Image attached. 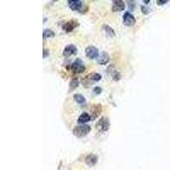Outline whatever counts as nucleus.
Returning a JSON list of instances; mask_svg holds the SVG:
<instances>
[{
	"label": "nucleus",
	"mask_w": 170,
	"mask_h": 170,
	"mask_svg": "<svg viewBox=\"0 0 170 170\" xmlns=\"http://www.w3.org/2000/svg\"><path fill=\"white\" fill-rule=\"evenodd\" d=\"M103 28H104V30H105V32L107 33V36H109V37H111V38H112V37L115 36V32H114V30L111 26L105 25L103 26Z\"/></svg>",
	"instance_id": "a211bd4d"
},
{
	"label": "nucleus",
	"mask_w": 170,
	"mask_h": 170,
	"mask_svg": "<svg viewBox=\"0 0 170 170\" xmlns=\"http://www.w3.org/2000/svg\"><path fill=\"white\" fill-rule=\"evenodd\" d=\"M85 55L86 56L91 59V60H94L95 58H98L99 57V50L95 47V46H88L86 48L85 50Z\"/></svg>",
	"instance_id": "39448f33"
},
{
	"label": "nucleus",
	"mask_w": 170,
	"mask_h": 170,
	"mask_svg": "<svg viewBox=\"0 0 170 170\" xmlns=\"http://www.w3.org/2000/svg\"><path fill=\"white\" fill-rule=\"evenodd\" d=\"M90 131H91V127L86 125V124H83V125L82 124V125H78V126L74 128L73 134L75 135L76 137L82 138V137L86 136Z\"/></svg>",
	"instance_id": "f257e3e1"
},
{
	"label": "nucleus",
	"mask_w": 170,
	"mask_h": 170,
	"mask_svg": "<svg viewBox=\"0 0 170 170\" xmlns=\"http://www.w3.org/2000/svg\"><path fill=\"white\" fill-rule=\"evenodd\" d=\"M113 4L112 7V9L113 12H121L123 10H124L125 9V4L123 1H121V0H116L112 2Z\"/></svg>",
	"instance_id": "9d476101"
},
{
	"label": "nucleus",
	"mask_w": 170,
	"mask_h": 170,
	"mask_svg": "<svg viewBox=\"0 0 170 170\" xmlns=\"http://www.w3.org/2000/svg\"><path fill=\"white\" fill-rule=\"evenodd\" d=\"M90 120H91V116L88 113H87V112H83V113H82L78 117L77 123H80V124H82V123H88V121H90Z\"/></svg>",
	"instance_id": "4468645a"
},
{
	"label": "nucleus",
	"mask_w": 170,
	"mask_h": 170,
	"mask_svg": "<svg viewBox=\"0 0 170 170\" xmlns=\"http://www.w3.org/2000/svg\"><path fill=\"white\" fill-rule=\"evenodd\" d=\"M168 3V0H158L157 1V4H158V5H163L165 4H167Z\"/></svg>",
	"instance_id": "412c9836"
},
{
	"label": "nucleus",
	"mask_w": 170,
	"mask_h": 170,
	"mask_svg": "<svg viewBox=\"0 0 170 170\" xmlns=\"http://www.w3.org/2000/svg\"><path fill=\"white\" fill-rule=\"evenodd\" d=\"M74 101L80 106H84L86 104V99L83 95H80V94H75L73 95Z\"/></svg>",
	"instance_id": "dca6fc26"
},
{
	"label": "nucleus",
	"mask_w": 170,
	"mask_h": 170,
	"mask_svg": "<svg viewBox=\"0 0 170 170\" xmlns=\"http://www.w3.org/2000/svg\"><path fill=\"white\" fill-rule=\"evenodd\" d=\"M141 10H142V13H144V14H148L150 12V9H148L146 7L144 6H141Z\"/></svg>",
	"instance_id": "4be33fe9"
},
{
	"label": "nucleus",
	"mask_w": 170,
	"mask_h": 170,
	"mask_svg": "<svg viewBox=\"0 0 170 170\" xmlns=\"http://www.w3.org/2000/svg\"><path fill=\"white\" fill-rule=\"evenodd\" d=\"M55 34V32H53L50 29H45L44 31V33H43V37H44V39H46V38H51V37H54Z\"/></svg>",
	"instance_id": "6ab92c4d"
},
{
	"label": "nucleus",
	"mask_w": 170,
	"mask_h": 170,
	"mask_svg": "<svg viewBox=\"0 0 170 170\" xmlns=\"http://www.w3.org/2000/svg\"><path fill=\"white\" fill-rule=\"evenodd\" d=\"M49 54H50V53H49V50H46V49H44V55H43V56H44V58H46L47 56H49Z\"/></svg>",
	"instance_id": "5701e85b"
},
{
	"label": "nucleus",
	"mask_w": 170,
	"mask_h": 170,
	"mask_svg": "<svg viewBox=\"0 0 170 170\" xmlns=\"http://www.w3.org/2000/svg\"><path fill=\"white\" fill-rule=\"evenodd\" d=\"M95 128H97L99 132H107L110 128V120L107 117H102L101 119L96 123Z\"/></svg>",
	"instance_id": "f03ea898"
},
{
	"label": "nucleus",
	"mask_w": 170,
	"mask_h": 170,
	"mask_svg": "<svg viewBox=\"0 0 170 170\" xmlns=\"http://www.w3.org/2000/svg\"><path fill=\"white\" fill-rule=\"evenodd\" d=\"M69 8L73 11H78L82 9V2L80 0H69L67 1Z\"/></svg>",
	"instance_id": "1a4fd4ad"
},
{
	"label": "nucleus",
	"mask_w": 170,
	"mask_h": 170,
	"mask_svg": "<svg viewBox=\"0 0 170 170\" xmlns=\"http://www.w3.org/2000/svg\"><path fill=\"white\" fill-rule=\"evenodd\" d=\"M78 84H79V82H78V79H77V77H75V78H72V81L70 82L69 92H72V91L75 90V88H77Z\"/></svg>",
	"instance_id": "f3484780"
},
{
	"label": "nucleus",
	"mask_w": 170,
	"mask_h": 170,
	"mask_svg": "<svg viewBox=\"0 0 170 170\" xmlns=\"http://www.w3.org/2000/svg\"><path fill=\"white\" fill-rule=\"evenodd\" d=\"M85 69V66L80 59H77L74 62L71 64V70L75 73H82Z\"/></svg>",
	"instance_id": "7ed1b4c3"
},
{
	"label": "nucleus",
	"mask_w": 170,
	"mask_h": 170,
	"mask_svg": "<svg viewBox=\"0 0 170 170\" xmlns=\"http://www.w3.org/2000/svg\"><path fill=\"white\" fill-rule=\"evenodd\" d=\"M144 3H146V4H147V3H150V1H144Z\"/></svg>",
	"instance_id": "b1692460"
},
{
	"label": "nucleus",
	"mask_w": 170,
	"mask_h": 170,
	"mask_svg": "<svg viewBox=\"0 0 170 170\" xmlns=\"http://www.w3.org/2000/svg\"><path fill=\"white\" fill-rule=\"evenodd\" d=\"M101 111H102V107L101 105L98 104V105H94L92 108H91V112H92V116H91V118L92 119H95L100 114H101Z\"/></svg>",
	"instance_id": "ddd939ff"
},
{
	"label": "nucleus",
	"mask_w": 170,
	"mask_h": 170,
	"mask_svg": "<svg viewBox=\"0 0 170 170\" xmlns=\"http://www.w3.org/2000/svg\"><path fill=\"white\" fill-rule=\"evenodd\" d=\"M107 71H108V73H110V75L112 76L114 81H119L120 78H121V74H120L119 72H117L115 68H113V71H112L111 67H109Z\"/></svg>",
	"instance_id": "2eb2a0df"
},
{
	"label": "nucleus",
	"mask_w": 170,
	"mask_h": 170,
	"mask_svg": "<svg viewBox=\"0 0 170 170\" xmlns=\"http://www.w3.org/2000/svg\"><path fill=\"white\" fill-rule=\"evenodd\" d=\"M78 25H79V24H78V22H77V20H71L69 21L66 22V23L62 26V28H63V30L65 32H72L76 27H77Z\"/></svg>",
	"instance_id": "6e6552de"
},
{
	"label": "nucleus",
	"mask_w": 170,
	"mask_h": 170,
	"mask_svg": "<svg viewBox=\"0 0 170 170\" xmlns=\"http://www.w3.org/2000/svg\"><path fill=\"white\" fill-rule=\"evenodd\" d=\"M101 79V75L97 73V72H92L90 74H88V76H86L83 79V83L85 85H88V84H91V83H94V82H99Z\"/></svg>",
	"instance_id": "20e7f679"
},
{
	"label": "nucleus",
	"mask_w": 170,
	"mask_h": 170,
	"mask_svg": "<svg viewBox=\"0 0 170 170\" xmlns=\"http://www.w3.org/2000/svg\"><path fill=\"white\" fill-rule=\"evenodd\" d=\"M109 61H110V57H109V55L107 54L106 51H103L99 55L98 60H97L98 63L100 65H107L109 62Z\"/></svg>",
	"instance_id": "9b49d317"
},
{
	"label": "nucleus",
	"mask_w": 170,
	"mask_h": 170,
	"mask_svg": "<svg viewBox=\"0 0 170 170\" xmlns=\"http://www.w3.org/2000/svg\"><path fill=\"white\" fill-rule=\"evenodd\" d=\"M77 53V48L74 44H68L65 47L63 50V55L65 57H70Z\"/></svg>",
	"instance_id": "0eeeda50"
},
{
	"label": "nucleus",
	"mask_w": 170,
	"mask_h": 170,
	"mask_svg": "<svg viewBox=\"0 0 170 170\" xmlns=\"http://www.w3.org/2000/svg\"><path fill=\"white\" fill-rule=\"evenodd\" d=\"M101 92H102V89H101L100 87H95L94 88V93L96 94V95H99V94H101Z\"/></svg>",
	"instance_id": "aec40b11"
},
{
	"label": "nucleus",
	"mask_w": 170,
	"mask_h": 170,
	"mask_svg": "<svg viewBox=\"0 0 170 170\" xmlns=\"http://www.w3.org/2000/svg\"><path fill=\"white\" fill-rule=\"evenodd\" d=\"M97 160H98V157L95 154L90 153L85 158V163L88 166H94L97 163Z\"/></svg>",
	"instance_id": "f8f14e48"
},
{
	"label": "nucleus",
	"mask_w": 170,
	"mask_h": 170,
	"mask_svg": "<svg viewBox=\"0 0 170 170\" xmlns=\"http://www.w3.org/2000/svg\"><path fill=\"white\" fill-rule=\"evenodd\" d=\"M123 24L127 26H133L135 24V21H136L134 16L129 12L124 13V15L123 16Z\"/></svg>",
	"instance_id": "423d86ee"
}]
</instances>
